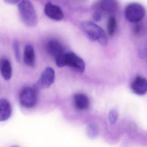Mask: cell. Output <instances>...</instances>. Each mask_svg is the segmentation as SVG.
<instances>
[{
  "label": "cell",
  "instance_id": "277c9868",
  "mask_svg": "<svg viewBox=\"0 0 147 147\" xmlns=\"http://www.w3.org/2000/svg\"><path fill=\"white\" fill-rule=\"evenodd\" d=\"M145 15V8L139 3H131L126 6L125 10V18L130 23L140 22Z\"/></svg>",
  "mask_w": 147,
  "mask_h": 147
},
{
  "label": "cell",
  "instance_id": "ac0fdd59",
  "mask_svg": "<svg viewBox=\"0 0 147 147\" xmlns=\"http://www.w3.org/2000/svg\"><path fill=\"white\" fill-rule=\"evenodd\" d=\"M136 24L133 27V32L137 36H140L143 34L144 31V27L143 24L139 22L135 23Z\"/></svg>",
  "mask_w": 147,
  "mask_h": 147
},
{
  "label": "cell",
  "instance_id": "7c38bea8",
  "mask_svg": "<svg viewBox=\"0 0 147 147\" xmlns=\"http://www.w3.org/2000/svg\"><path fill=\"white\" fill-rule=\"evenodd\" d=\"M76 107L80 111H85L88 108L90 105L88 97L84 94H76L74 96Z\"/></svg>",
  "mask_w": 147,
  "mask_h": 147
},
{
  "label": "cell",
  "instance_id": "8fae6325",
  "mask_svg": "<svg viewBox=\"0 0 147 147\" xmlns=\"http://www.w3.org/2000/svg\"><path fill=\"white\" fill-rule=\"evenodd\" d=\"M12 108L9 100L6 99H0V122L8 120L12 115Z\"/></svg>",
  "mask_w": 147,
  "mask_h": 147
},
{
  "label": "cell",
  "instance_id": "8992f818",
  "mask_svg": "<svg viewBox=\"0 0 147 147\" xmlns=\"http://www.w3.org/2000/svg\"><path fill=\"white\" fill-rule=\"evenodd\" d=\"M55 79V70L51 67H47L44 70L40 79L34 87L38 91L49 88L54 82Z\"/></svg>",
  "mask_w": 147,
  "mask_h": 147
},
{
  "label": "cell",
  "instance_id": "9a60e30c",
  "mask_svg": "<svg viewBox=\"0 0 147 147\" xmlns=\"http://www.w3.org/2000/svg\"><path fill=\"white\" fill-rule=\"evenodd\" d=\"M117 28V22L115 17L111 16L107 22V32L110 37H112L115 33Z\"/></svg>",
  "mask_w": 147,
  "mask_h": 147
},
{
  "label": "cell",
  "instance_id": "ba28073f",
  "mask_svg": "<svg viewBox=\"0 0 147 147\" xmlns=\"http://www.w3.org/2000/svg\"><path fill=\"white\" fill-rule=\"evenodd\" d=\"M132 92L139 95H144L147 92V80L142 76H138L135 78L131 85Z\"/></svg>",
  "mask_w": 147,
  "mask_h": 147
},
{
  "label": "cell",
  "instance_id": "6da1fadb",
  "mask_svg": "<svg viewBox=\"0 0 147 147\" xmlns=\"http://www.w3.org/2000/svg\"><path fill=\"white\" fill-rule=\"evenodd\" d=\"M57 65L59 67L68 66L77 72L83 73L86 68L84 61L73 52H64L55 59Z\"/></svg>",
  "mask_w": 147,
  "mask_h": 147
},
{
  "label": "cell",
  "instance_id": "2e32d148",
  "mask_svg": "<svg viewBox=\"0 0 147 147\" xmlns=\"http://www.w3.org/2000/svg\"><path fill=\"white\" fill-rule=\"evenodd\" d=\"M99 129L95 124L91 123L89 124L87 128V134L91 138H94L98 135Z\"/></svg>",
  "mask_w": 147,
  "mask_h": 147
},
{
  "label": "cell",
  "instance_id": "30bf717a",
  "mask_svg": "<svg viewBox=\"0 0 147 147\" xmlns=\"http://www.w3.org/2000/svg\"><path fill=\"white\" fill-rule=\"evenodd\" d=\"M97 7L103 12L111 14L115 12L117 9V0H99Z\"/></svg>",
  "mask_w": 147,
  "mask_h": 147
},
{
  "label": "cell",
  "instance_id": "5b68a950",
  "mask_svg": "<svg viewBox=\"0 0 147 147\" xmlns=\"http://www.w3.org/2000/svg\"><path fill=\"white\" fill-rule=\"evenodd\" d=\"M38 90L34 87L25 88L20 92L19 101L20 105L27 108H32L37 102Z\"/></svg>",
  "mask_w": 147,
  "mask_h": 147
},
{
  "label": "cell",
  "instance_id": "7a4b0ae2",
  "mask_svg": "<svg viewBox=\"0 0 147 147\" xmlns=\"http://www.w3.org/2000/svg\"><path fill=\"white\" fill-rule=\"evenodd\" d=\"M82 29L86 36L92 41H97L101 45H107V36L104 30L91 21H84L81 24Z\"/></svg>",
  "mask_w": 147,
  "mask_h": 147
},
{
  "label": "cell",
  "instance_id": "9c48e42d",
  "mask_svg": "<svg viewBox=\"0 0 147 147\" xmlns=\"http://www.w3.org/2000/svg\"><path fill=\"white\" fill-rule=\"evenodd\" d=\"M47 50L49 54L55 59L65 52L63 45L56 40H51L48 42Z\"/></svg>",
  "mask_w": 147,
  "mask_h": 147
},
{
  "label": "cell",
  "instance_id": "d6986e66",
  "mask_svg": "<svg viewBox=\"0 0 147 147\" xmlns=\"http://www.w3.org/2000/svg\"><path fill=\"white\" fill-rule=\"evenodd\" d=\"M13 51L15 55V58L17 61L19 62L20 61V52L19 46L18 41H14L13 45Z\"/></svg>",
  "mask_w": 147,
  "mask_h": 147
},
{
  "label": "cell",
  "instance_id": "ffe728a7",
  "mask_svg": "<svg viewBox=\"0 0 147 147\" xmlns=\"http://www.w3.org/2000/svg\"><path fill=\"white\" fill-rule=\"evenodd\" d=\"M93 18L95 21L98 22V21H100L101 20L102 16L99 12L97 11L94 13L93 15Z\"/></svg>",
  "mask_w": 147,
  "mask_h": 147
},
{
  "label": "cell",
  "instance_id": "5bb4252c",
  "mask_svg": "<svg viewBox=\"0 0 147 147\" xmlns=\"http://www.w3.org/2000/svg\"><path fill=\"white\" fill-rule=\"evenodd\" d=\"M0 71L6 80H9L11 79L12 75V68L9 60L3 59L0 61Z\"/></svg>",
  "mask_w": 147,
  "mask_h": 147
},
{
  "label": "cell",
  "instance_id": "44dd1931",
  "mask_svg": "<svg viewBox=\"0 0 147 147\" xmlns=\"http://www.w3.org/2000/svg\"><path fill=\"white\" fill-rule=\"evenodd\" d=\"M4 1L10 5H16L20 2L21 0H4Z\"/></svg>",
  "mask_w": 147,
  "mask_h": 147
},
{
  "label": "cell",
  "instance_id": "4fadbf2b",
  "mask_svg": "<svg viewBox=\"0 0 147 147\" xmlns=\"http://www.w3.org/2000/svg\"><path fill=\"white\" fill-rule=\"evenodd\" d=\"M24 61L25 63L29 67L35 66L36 58L34 49L32 45H26L24 50Z\"/></svg>",
  "mask_w": 147,
  "mask_h": 147
},
{
  "label": "cell",
  "instance_id": "3957f363",
  "mask_svg": "<svg viewBox=\"0 0 147 147\" xmlns=\"http://www.w3.org/2000/svg\"><path fill=\"white\" fill-rule=\"evenodd\" d=\"M18 10L23 22L29 27H34L38 24V17L34 6L30 0H21Z\"/></svg>",
  "mask_w": 147,
  "mask_h": 147
},
{
  "label": "cell",
  "instance_id": "52a82bcc",
  "mask_svg": "<svg viewBox=\"0 0 147 147\" xmlns=\"http://www.w3.org/2000/svg\"><path fill=\"white\" fill-rule=\"evenodd\" d=\"M44 12L48 18L56 21H61L64 17L63 11L60 7L51 2L45 5Z\"/></svg>",
  "mask_w": 147,
  "mask_h": 147
},
{
  "label": "cell",
  "instance_id": "e0dca14e",
  "mask_svg": "<svg viewBox=\"0 0 147 147\" xmlns=\"http://www.w3.org/2000/svg\"><path fill=\"white\" fill-rule=\"evenodd\" d=\"M118 118V113L116 110H112L109 112L108 114V119L111 125H113L116 123Z\"/></svg>",
  "mask_w": 147,
  "mask_h": 147
}]
</instances>
